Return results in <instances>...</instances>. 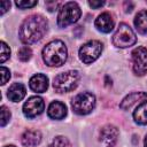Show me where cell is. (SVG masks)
Returning a JSON list of instances; mask_svg holds the SVG:
<instances>
[{
  "label": "cell",
  "instance_id": "1",
  "mask_svg": "<svg viewBox=\"0 0 147 147\" xmlns=\"http://www.w3.org/2000/svg\"><path fill=\"white\" fill-rule=\"evenodd\" d=\"M48 28L47 21L41 15H31L26 17L20 26L18 36L23 44L30 45L39 41Z\"/></svg>",
  "mask_w": 147,
  "mask_h": 147
},
{
  "label": "cell",
  "instance_id": "2",
  "mask_svg": "<svg viewBox=\"0 0 147 147\" xmlns=\"http://www.w3.org/2000/svg\"><path fill=\"white\" fill-rule=\"evenodd\" d=\"M68 49L62 40H52L42 49V60L49 67H61L67 61Z\"/></svg>",
  "mask_w": 147,
  "mask_h": 147
},
{
  "label": "cell",
  "instance_id": "3",
  "mask_svg": "<svg viewBox=\"0 0 147 147\" xmlns=\"http://www.w3.org/2000/svg\"><path fill=\"white\" fill-rule=\"evenodd\" d=\"M80 80V74L77 70H69L57 75L53 80V87L59 93L75 90Z\"/></svg>",
  "mask_w": 147,
  "mask_h": 147
},
{
  "label": "cell",
  "instance_id": "4",
  "mask_svg": "<svg viewBox=\"0 0 147 147\" xmlns=\"http://www.w3.org/2000/svg\"><path fill=\"white\" fill-rule=\"evenodd\" d=\"M80 14H82L80 7L78 6L77 2H74V1L65 2L59 11L57 25L60 28H67L68 25L76 23L79 20Z\"/></svg>",
  "mask_w": 147,
  "mask_h": 147
},
{
  "label": "cell",
  "instance_id": "5",
  "mask_svg": "<svg viewBox=\"0 0 147 147\" xmlns=\"http://www.w3.org/2000/svg\"><path fill=\"white\" fill-rule=\"evenodd\" d=\"M72 110L78 115H87L95 107V96L90 92L77 94L71 101Z\"/></svg>",
  "mask_w": 147,
  "mask_h": 147
},
{
  "label": "cell",
  "instance_id": "6",
  "mask_svg": "<svg viewBox=\"0 0 147 147\" xmlns=\"http://www.w3.org/2000/svg\"><path fill=\"white\" fill-rule=\"evenodd\" d=\"M137 41V36L133 30L125 23H121L117 31L113 36V44L118 48H126L134 45Z\"/></svg>",
  "mask_w": 147,
  "mask_h": 147
},
{
  "label": "cell",
  "instance_id": "7",
  "mask_svg": "<svg viewBox=\"0 0 147 147\" xmlns=\"http://www.w3.org/2000/svg\"><path fill=\"white\" fill-rule=\"evenodd\" d=\"M102 53V44L99 40H90L79 48V59L85 64H90L99 59Z\"/></svg>",
  "mask_w": 147,
  "mask_h": 147
},
{
  "label": "cell",
  "instance_id": "8",
  "mask_svg": "<svg viewBox=\"0 0 147 147\" xmlns=\"http://www.w3.org/2000/svg\"><path fill=\"white\" fill-rule=\"evenodd\" d=\"M132 67L133 72L137 76H144L147 74V48L139 46L132 52Z\"/></svg>",
  "mask_w": 147,
  "mask_h": 147
},
{
  "label": "cell",
  "instance_id": "9",
  "mask_svg": "<svg viewBox=\"0 0 147 147\" xmlns=\"http://www.w3.org/2000/svg\"><path fill=\"white\" fill-rule=\"evenodd\" d=\"M45 108L44 100L40 96H31L28 99V101L23 105V114L28 118H33L39 116Z\"/></svg>",
  "mask_w": 147,
  "mask_h": 147
},
{
  "label": "cell",
  "instance_id": "10",
  "mask_svg": "<svg viewBox=\"0 0 147 147\" xmlns=\"http://www.w3.org/2000/svg\"><path fill=\"white\" fill-rule=\"evenodd\" d=\"M118 139V129L111 124L105 125L100 131V142L103 147H114Z\"/></svg>",
  "mask_w": 147,
  "mask_h": 147
},
{
  "label": "cell",
  "instance_id": "11",
  "mask_svg": "<svg viewBox=\"0 0 147 147\" xmlns=\"http://www.w3.org/2000/svg\"><path fill=\"white\" fill-rule=\"evenodd\" d=\"M94 24H95V28H96L99 31H101V32H103V33H109V32L114 29L115 22H114L113 16H111L109 13L105 11V13L100 14V15L96 17Z\"/></svg>",
  "mask_w": 147,
  "mask_h": 147
},
{
  "label": "cell",
  "instance_id": "12",
  "mask_svg": "<svg viewBox=\"0 0 147 147\" xmlns=\"http://www.w3.org/2000/svg\"><path fill=\"white\" fill-rule=\"evenodd\" d=\"M29 86L33 92L44 93L48 88V78L42 74H37L30 78Z\"/></svg>",
  "mask_w": 147,
  "mask_h": 147
},
{
  "label": "cell",
  "instance_id": "13",
  "mask_svg": "<svg viewBox=\"0 0 147 147\" xmlns=\"http://www.w3.org/2000/svg\"><path fill=\"white\" fill-rule=\"evenodd\" d=\"M47 115L52 119H63L67 116V106L61 101H53L48 106Z\"/></svg>",
  "mask_w": 147,
  "mask_h": 147
},
{
  "label": "cell",
  "instance_id": "14",
  "mask_svg": "<svg viewBox=\"0 0 147 147\" xmlns=\"http://www.w3.org/2000/svg\"><path fill=\"white\" fill-rule=\"evenodd\" d=\"M21 141L26 147H33L40 144L41 141V133L37 130H28L22 134Z\"/></svg>",
  "mask_w": 147,
  "mask_h": 147
},
{
  "label": "cell",
  "instance_id": "15",
  "mask_svg": "<svg viewBox=\"0 0 147 147\" xmlns=\"http://www.w3.org/2000/svg\"><path fill=\"white\" fill-rule=\"evenodd\" d=\"M146 98H147V93L146 92H133V93H130L129 95H126L123 99V101L119 105V108L123 109V110H127L134 103H137L138 101H141V100H144Z\"/></svg>",
  "mask_w": 147,
  "mask_h": 147
},
{
  "label": "cell",
  "instance_id": "16",
  "mask_svg": "<svg viewBox=\"0 0 147 147\" xmlns=\"http://www.w3.org/2000/svg\"><path fill=\"white\" fill-rule=\"evenodd\" d=\"M25 93H26V90H25V86L23 84H21V83H14L8 88L7 96H8V99L10 101L18 102V101H21L25 96Z\"/></svg>",
  "mask_w": 147,
  "mask_h": 147
},
{
  "label": "cell",
  "instance_id": "17",
  "mask_svg": "<svg viewBox=\"0 0 147 147\" xmlns=\"http://www.w3.org/2000/svg\"><path fill=\"white\" fill-rule=\"evenodd\" d=\"M133 119L139 125H147V100H144L133 111Z\"/></svg>",
  "mask_w": 147,
  "mask_h": 147
},
{
  "label": "cell",
  "instance_id": "18",
  "mask_svg": "<svg viewBox=\"0 0 147 147\" xmlns=\"http://www.w3.org/2000/svg\"><path fill=\"white\" fill-rule=\"evenodd\" d=\"M134 26L141 34H147V10H140L134 17Z\"/></svg>",
  "mask_w": 147,
  "mask_h": 147
},
{
  "label": "cell",
  "instance_id": "19",
  "mask_svg": "<svg viewBox=\"0 0 147 147\" xmlns=\"http://www.w3.org/2000/svg\"><path fill=\"white\" fill-rule=\"evenodd\" d=\"M47 147H70V142L67 138L59 136V137H55L54 140Z\"/></svg>",
  "mask_w": 147,
  "mask_h": 147
},
{
  "label": "cell",
  "instance_id": "20",
  "mask_svg": "<svg viewBox=\"0 0 147 147\" xmlns=\"http://www.w3.org/2000/svg\"><path fill=\"white\" fill-rule=\"evenodd\" d=\"M31 55H32V51H31V48L28 47V46H23V47H21L20 51H18V59H20L21 61H23V62L29 61V60L31 59Z\"/></svg>",
  "mask_w": 147,
  "mask_h": 147
},
{
  "label": "cell",
  "instance_id": "21",
  "mask_svg": "<svg viewBox=\"0 0 147 147\" xmlns=\"http://www.w3.org/2000/svg\"><path fill=\"white\" fill-rule=\"evenodd\" d=\"M0 115H1V119H0V125L3 127L10 119V111L6 106H1L0 108Z\"/></svg>",
  "mask_w": 147,
  "mask_h": 147
},
{
  "label": "cell",
  "instance_id": "22",
  "mask_svg": "<svg viewBox=\"0 0 147 147\" xmlns=\"http://www.w3.org/2000/svg\"><path fill=\"white\" fill-rule=\"evenodd\" d=\"M0 49H1V55H0V61L1 63H3L7 59H9L10 56V48L7 46V44L5 41H1L0 42Z\"/></svg>",
  "mask_w": 147,
  "mask_h": 147
},
{
  "label": "cell",
  "instance_id": "23",
  "mask_svg": "<svg viewBox=\"0 0 147 147\" xmlns=\"http://www.w3.org/2000/svg\"><path fill=\"white\" fill-rule=\"evenodd\" d=\"M0 74H1V85H5L10 78V71L6 67H1L0 68Z\"/></svg>",
  "mask_w": 147,
  "mask_h": 147
},
{
  "label": "cell",
  "instance_id": "24",
  "mask_svg": "<svg viewBox=\"0 0 147 147\" xmlns=\"http://www.w3.org/2000/svg\"><path fill=\"white\" fill-rule=\"evenodd\" d=\"M15 5H16L18 8L25 9V8H31V7L36 6V5H37V1H30V0H28V1H16Z\"/></svg>",
  "mask_w": 147,
  "mask_h": 147
},
{
  "label": "cell",
  "instance_id": "25",
  "mask_svg": "<svg viewBox=\"0 0 147 147\" xmlns=\"http://www.w3.org/2000/svg\"><path fill=\"white\" fill-rule=\"evenodd\" d=\"M59 2L57 1H47V2H45V6H46V8L48 9V11H54V10H56V8L59 7Z\"/></svg>",
  "mask_w": 147,
  "mask_h": 147
},
{
  "label": "cell",
  "instance_id": "26",
  "mask_svg": "<svg viewBox=\"0 0 147 147\" xmlns=\"http://www.w3.org/2000/svg\"><path fill=\"white\" fill-rule=\"evenodd\" d=\"M9 8H10V2L9 1H1L0 2V15H3Z\"/></svg>",
  "mask_w": 147,
  "mask_h": 147
},
{
  "label": "cell",
  "instance_id": "27",
  "mask_svg": "<svg viewBox=\"0 0 147 147\" xmlns=\"http://www.w3.org/2000/svg\"><path fill=\"white\" fill-rule=\"evenodd\" d=\"M105 5V1H88V6L93 9H98Z\"/></svg>",
  "mask_w": 147,
  "mask_h": 147
},
{
  "label": "cell",
  "instance_id": "28",
  "mask_svg": "<svg viewBox=\"0 0 147 147\" xmlns=\"http://www.w3.org/2000/svg\"><path fill=\"white\" fill-rule=\"evenodd\" d=\"M133 7H134L133 2H131V1H125L124 2V11L125 13H131Z\"/></svg>",
  "mask_w": 147,
  "mask_h": 147
},
{
  "label": "cell",
  "instance_id": "29",
  "mask_svg": "<svg viewBox=\"0 0 147 147\" xmlns=\"http://www.w3.org/2000/svg\"><path fill=\"white\" fill-rule=\"evenodd\" d=\"M144 146H145V147H147V136H146V138H145V141H144Z\"/></svg>",
  "mask_w": 147,
  "mask_h": 147
},
{
  "label": "cell",
  "instance_id": "30",
  "mask_svg": "<svg viewBox=\"0 0 147 147\" xmlns=\"http://www.w3.org/2000/svg\"><path fill=\"white\" fill-rule=\"evenodd\" d=\"M5 147H15L14 145H9V146H5Z\"/></svg>",
  "mask_w": 147,
  "mask_h": 147
}]
</instances>
